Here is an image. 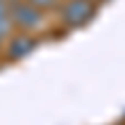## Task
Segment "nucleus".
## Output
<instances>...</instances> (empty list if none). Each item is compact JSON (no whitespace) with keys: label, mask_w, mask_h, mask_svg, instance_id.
Masks as SVG:
<instances>
[{"label":"nucleus","mask_w":125,"mask_h":125,"mask_svg":"<svg viewBox=\"0 0 125 125\" xmlns=\"http://www.w3.org/2000/svg\"><path fill=\"white\" fill-rule=\"evenodd\" d=\"M10 20H13L15 30H23V33H38L40 28L45 25V10L35 8L28 0H15V3L8 5Z\"/></svg>","instance_id":"obj_1"},{"label":"nucleus","mask_w":125,"mask_h":125,"mask_svg":"<svg viewBox=\"0 0 125 125\" xmlns=\"http://www.w3.org/2000/svg\"><path fill=\"white\" fill-rule=\"evenodd\" d=\"M98 13V3L93 0H62L60 3V23L75 30V28H83L88 25Z\"/></svg>","instance_id":"obj_2"},{"label":"nucleus","mask_w":125,"mask_h":125,"mask_svg":"<svg viewBox=\"0 0 125 125\" xmlns=\"http://www.w3.org/2000/svg\"><path fill=\"white\" fill-rule=\"evenodd\" d=\"M38 48V38L33 33H23V30H15L13 35L5 40L3 45V53L10 62H18V60H25L33 50Z\"/></svg>","instance_id":"obj_3"},{"label":"nucleus","mask_w":125,"mask_h":125,"mask_svg":"<svg viewBox=\"0 0 125 125\" xmlns=\"http://www.w3.org/2000/svg\"><path fill=\"white\" fill-rule=\"evenodd\" d=\"M28 3H33L35 8H40V10H53V8H58L60 5V0H28Z\"/></svg>","instance_id":"obj_4"},{"label":"nucleus","mask_w":125,"mask_h":125,"mask_svg":"<svg viewBox=\"0 0 125 125\" xmlns=\"http://www.w3.org/2000/svg\"><path fill=\"white\" fill-rule=\"evenodd\" d=\"M3 13H8V3H5V0H0V15H3Z\"/></svg>","instance_id":"obj_5"},{"label":"nucleus","mask_w":125,"mask_h":125,"mask_svg":"<svg viewBox=\"0 0 125 125\" xmlns=\"http://www.w3.org/2000/svg\"><path fill=\"white\" fill-rule=\"evenodd\" d=\"M3 45H5V40H3V38H0V53H3Z\"/></svg>","instance_id":"obj_6"},{"label":"nucleus","mask_w":125,"mask_h":125,"mask_svg":"<svg viewBox=\"0 0 125 125\" xmlns=\"http://www.w3.org/2000/svg\"><path fill=\"white\" fill-rule=\"evenodd\" d=\"M5 3H8V5H10V3H15V0H5Z\"/></svg>","instance_id":"obj_7"},{"label":"nucleus","mask_w":125,"mask_h":125,"mask_svg":"<svg viewBox=\"0 0 125 125\" xmlns=\"http://www.w3.org/2000/svg\"><path fill=\"white\" fill-rule=\"evenodd\" d=\"M93 3H100V0H93Z\"/></svg>","instance_id":"obj_8"}]
</instances>
